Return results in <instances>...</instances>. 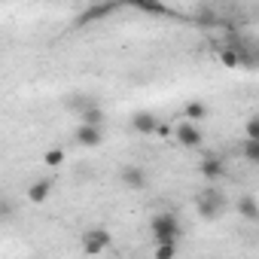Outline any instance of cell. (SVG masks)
I'll return each instance as SVG.
<instances>
[{
	"label": "cell",
	"mask_w": 259,
	"mask_h": 259,
	"mask_svg": "<svg viewBox=\"0 0 259 259\" xmlns=\"http://www.w3.org/2000/svg\"><path fill=\"white\" fill-rule=\"evenodd\" d=\"M174 253H177V247H174L171 241H165V244H159V247H156V259H171Z\"/></svg>",
	"instance_id": "obj_19"
},
{
	"label": "cell",
	"mask_w": 259,
	"mask_h": 259,
	"mask_svg": "<svg viewBox=\"0 0 259 259\" xmlns=\"http://www.w3.org/2000/svg\"><path fill=\"white\" fill-rule=\"evenodd\" d=\"M156 113H150V110H138L135 116H132V128L138 135H153L156 132Z\"/></svg>",
	"instance_id": "obj_10"
},
{
	"label": "cell",
	"mask_w": 259,
	"mask_h": 259,
	"mask_svg": "<svg viewBox=\"0 0 259 259\" xmlns=\"http://www.w3.org/2000/svg\"><path fill=\"white\" fill-rule=\"evenodd\" d=\"M150 229H153V238H156L159 244H165V241L177 244V238H180V220H177L174 210H162V213H156L153 223H150Z\"/></svg>",
	"instance_id": "obj_1"
},
{
	"label": "cell",
	"mask_w": 259,
	"mask_h": 259,
	"mask_svg": "<svg viewBox=\"0 0 259 259\" xmlns=\"http://www.w3.org/2000/svg\"><path fill=\"white\" fill-rule=\"evenodd\" d=\"M92 101H95V98H85V95H73V98H67V107L79 113V110H82L85 104H92Z\"/></svg>",
	"instance_id": "obj_18"
},
{
	"label": "cell",
	"mask_w": 259,
	"mask_h": 259,
	"mask_svg": "<svg viewBox=\"0 0 259 259\" xmlns=\"http://www.w3.org/2000/svg\"><path fill=\"white\" fill-rule=\"evenodd\" d=\"M110 241H113V238H110L107 229H89V232H82V250L92 253V256H95V253H104V250L110 247Z\"/></svg>",
	"instance_id": "obj_3"
},
{
	"label": "cell",
	"mask_w": 259,
	"mask_h": 259,
	"mask_svg": "<svg viewBox=\"0 0 259 259\" xmlns=\"http://www.w3.org/2000/svg\"><path fill=\"white\" fill-rule=\"evenodd\" d=\"M220 61H223L226 67H241L247 58H244V55H241L235 46H229V49H223V52H220Z\"/></svg>",
	"instance_id": "obj_15"
},
{
	"label": "cell",
	"mask_w": 259,
	"mask_h": 259,
	"mask_svg": "<svg viewBox=\"0 0 259 259\" xmlns=\"http://www.w3.org/2000/svg\"><path fill=\"white\" fill-rule=\"evenodd\" d=\"M79 122H85V125H101L104 122V110L98 107V101H92L79 110Z\"/></svg>",
	"instance_id": "obj_14"
},
{
	"label": "cell",
	"mask_w": 259,
	"mask_h": 259,
	"mask_svg": "<svg viewBox=\"0 0 259 259\" xmlns=\"http://www.w3.org/2000/svg\"><path fill=\"white\" fill-rule=\"evenodd\" d=\"M10 217H16V204L7 201V198H0V220H10Z\"/></svg>",
	"instance_id": "obj_20"
},
{
	"label": "cell",
	"mask_w": 259,
	"mask_h": 259,
	"mask_svg": "<svg viewBox=\"0 0 259 259\" xmlns=\"http://www.w3.org/2000/svg\"><path fill=\"white\" fill-rule=\"evenodd\" d=\"M183 116H186L189 122H201V119H207V116H210V110H207V104H204V101H189V104L183 107Z\"/></svg>",
	"instance_id": "obj_13"
},
{
	"label": "cell",
	"mask_w": 259,
	"mask_h": 259,
	"mask_svg": "<svg viewBox=\"0 0 259 259\" xmlns=\"http://www.w3.org/2000/svg\"><path fill=\"white\" fill-rule=\"evenodd\" d=\"M195 210H198V217H201V220H220V217H223V210H226V198H223V192H220V189H213V186H207V189L198 195Z\"/></svg>",
	"instance_id": "obj_2"
},
{
	"label": "cell",
	"mask_w": 259,
	"mask_h": 259,
	"mask_svg": "<svg viewBox=\"0 0 259 259\" xmlns=\"http://www.w3.org/2000/svg\"><path fill=\"white\" fill-rule=\"evenodd\" d=\"M153 135H159V138H171V135H174V128L165 125V122H156V132H153Z\"/></svg>",
	"instance_id": "obj_22"
},
{
	"label": "cell",
	"mask_w": 259,
	"mask_h": 259,
	"mask_svg": "<svg viewBox=\"0 0 259 259\" xmlns=\"http://www.w3.org/2000/svg\"><path fill=\"white\" fill-rule=\"evenodd\" d=\"M244 159H247L250 165H256V162H259V141L244 138Z\"/></svg>",
	"instance_id": "obj_16"
},
{
	"label": "cell",
	"mask_w": 259,
	"mask_h": 259,
	"mask_svg": "<svg viewBox=\"0 0 259 259\" xmlns=\"http://www.w3.org/2000/svg\"><path fill=\"white\" fill-rule=\"evenodd\" d=\"M235 210H238L244 220H250V223H259V204H256V198H253V195H244V198H238Z\"/></svg>",
	"instance_id": "obj_11"
},
{
	"label": "cell",
	"mask_w": 259,
	"mask_h": 259,
	"mask_svg": "<svg viewBox=\"0 0 259 259\" xmlns=\"http://www.w3.org/2000/svg\"><path fill=\"white\" fill-rule=\"evenodd\" d=\"M119 177H122V186H128V189H147V171L141 168V165H125L122 171H119Z\"/></svg>",
	"instance_id": "obj_7"
},
{
	"label": "cell",
	"mask_w": 259,
	"mask_h": 259,
	"mask_svg": "<svg viewBox=\"0 0 259 259\" xmlns=\"http://www.w3.org/2000/svg\"><path fill=\"white\" fill-rule=\"evenodd\" d=\"M116 7H119L116 0H98L95 7H89V10L76 19V25H92V22H101V19H104V16H110Z\"/></svg>",
	"instance_id": "obj_6"
},
{
	"label": "cell",
	"mask_w": 259,
	"mask_h": 259,
	"mask_svg": "<svg viewBox=\"0 0 259 259\" xmlns=\"http://www.w3.org/2000/svg\"><path fill=\"white\" fill-rule=\"evenodd\" d=\"M43 165H46V168L64 165V150H58V147H55V150H46V153H43Z\"/></svg>",
	"instance_id": "obj_17"
},
{
	"label": "cell",
	"mask_w": 259,
	"mask_h": 259,
	"mask_svg": "<svg viewBox=\"0 0 259 259\" xmlns=\"http://www.w3.org/2000/svg\"><path fill=\"white\" fill-rule=\"evenodd\" d=\"M73 141H76L79 147H101L104 132H101V125H85V122H79V128L73 132Z\"/></svg>",
	"instance_id": "obj_5"
},
{
	"label": "cell",
	"mask_w": 259,
	"mask_h": 259,
	"mask_svg": "<svg viewBox=\"0 0 259 259\" xmlns=\"http://www.w3.org/2000/svg\"><path fill=\"white\" fill-rule=\"evenodd\" d=\"M92 4H98V0H92Z\"/></svg>",
	"instance_id": "obj_23"
},
{
	"label": "cell",
	"mask_w": 259,
	"mask_h": 259,
	"mask_svg": "<svg viewBox=\"0 0 259 259\" xmlns=\"http://www.w3.org/2000/svg\"><path fill=\"white\" fill-rule=\"evenodd\" d=\"M49 192H52V180H37V183H31V189H28V201H31V204H43V201L49 198Z\"/></svg>",
	"instance_id": "obj_12"
},
{
	"label": "cell",
	"mask_w": 259,
	"mask_h": 259,
	"mask_svg": "<svg viewBox=\"0 0 259 259\" xmlns=\"http://www.w3.org/2000/svg\"><path fill=\"white\" fill-rule=\"evenodd\" d=\"M171 138H174L180 147H189V150H192V147H201V138H204V135H201L198 128L186 119V122H180V125L174 128V135H171Z\"/></svg>",
	"instance_id": "obj_4"
},
{
	"label": "cell",
	"mask_w": 259,
	"mask_h": 259,
	"mask_svg": "<svg viewBox=\"0 0 259 259\" xmlns=\"http://www.w3.org/2000/svg\"><path fill=\"white\" fill-rule=\"evenodd\" d=\"M201 174H204L207 180H220V177L226 174V162H223V156L207 153V156L201 159Z\"/></svg>",
	"instance_id": "obj_9"
},
{
	"label": "cell",
	"mask_w": 259,
	"mask_h": 259,
	"mask_svg": "<svg viewBox=\"0 0 259 259\" xmlns=\"http://www.w3.org/2000/svg\"><path fill=\"white\" fill-rule=\"evenodd\" d=\"M122 4L135 7V10H144L150 16H174V10L168 4H162V0H122Z\"/></svg>",
	"instance_id": "obj_8"
},
{
	"label": "cell",
	"mask_w": 259,
	"mask_h": 259,
	"mask_svg": "<svg viewBox=\"0 0 259 259\" xmlns=\"http://www.w3.org/2000/svg\"><path fill=\"white\" fill-rule=\"evenodd\" d=\"M247 138H253V141H259V119L253 116L250 122H247Z\"/></svg>",
	"instance_id": "obj_21"
}]
</instances>
